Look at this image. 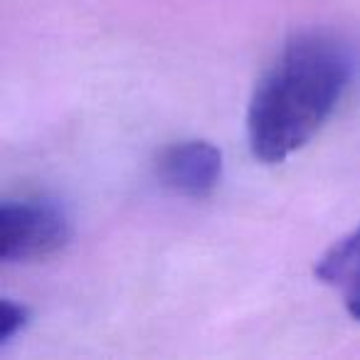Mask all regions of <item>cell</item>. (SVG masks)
Returning <instances> with one entry per match:
<instances>
[{
  "label": "cell",
  "mask_w": 360,
  "mask_h": 360,
  "mask_svg": "<svg viewBox=\"0 0 360 360\" xmlns=\"http://www.w3.org/2000/svg\"><path fill=\"white\" fill-rule=\"evenodd\" d=\"M222 178V153L207 141H180L160 153L158 180L183 198L212 195Z\"/></svg>",
  "instance_id": "cell-3"
},
{
  "label": "cell",
  "mask_w": 360,
  "mask_h": 360,
  "mask_svg": "<svg viewBox=\"0 0 360 360\" xmlns=\"http://www.w3.org/2000/svg\"><path fill=\"white\" fill-rule=\"evenodd\" d=\"M70 237V215L55 200L22 198L0 207V259L6 264L45 259L60 252Z\"/></svg>",
  "instance_id": "cell-2"
},
{
  "label": "cell",
  "mask_w": 360,
  "mask_h": 360,
  "mask_svg": "<svg viewBox=\"0 0 360 360\" xmlns=\"http://www.w3.org/2000/svg\"><path fill=\"white\" fill-rule=\"evenodd\" d=\"M355 75L345 40L326 30L294 35L257 82L247 111L255 158L284 163L301 150L338 109Z\"/></svg>",
  "instance_id": "cell-1"
},
{
  "label": "cell",
  "mask_w": 360,
  "mask_h": 360,
  "mask_svg": "<svg viewBox=\"0 0 360 360\" xmlns=\"http://www.w3.org/2000/svg\"><path fill=\"white\" fill-rule=\"evenodd\" d=\"M316 276L330 286L343 301L345 311L360 321V227L321 257Z\"/></svg>",
  "instance_id": "cell-4"
},
{
  "label": "cell",
  "mask_w": 360,
  "mask_h": 360,
  "mask_svg": "<svg viewBox=\"0 0 360 360\" xmlns=\"http://www.w3.org/2000/svg\"><path fill=\"white\" fill-rule=\"evenodd\" d=\"M27 309L22 304H13L11 299H3L0 304V345H8L22 328L27 326Z\"/></svg>",
  "instance_id": "cell-5"
}]
</instances>
